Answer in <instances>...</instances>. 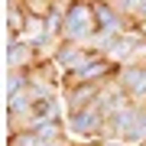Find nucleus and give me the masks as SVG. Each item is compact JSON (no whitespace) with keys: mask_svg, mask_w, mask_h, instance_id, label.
Segmentation results:
<instances>
[{"mask_svg":"<svg viewBox=\"0 0 146 146\" xmlns=\"http://www.w3.org/2000/svg\"><path fill=\"white\" fill-rule=\"evenodd\" d=\"M36 65H39V52L33 42H26V39L7 42V68L10 72H33Z\"/></svg>","mask_w":146,"mask_h":146,"instance_id":"20e7f679","label":"nucleus"},{"mask_svg":"<svg viewBox=\"0 0 146 146\" xmlns=\"http://www.w3.org/2000/svg\"><path fill=\"white\" fill-rule=\"evenodd\" d=\"M68 146H78V143H68Z\"/></svg>","mask_w":146,"mask_h":146,"instance_id":"39448f33","label":"nucleus"},{"mask_svg":"<svg viewBox=\"0 0 146 146\" xmlns=\"http://www.w3.org/2000/svg\"><path fill=\"white\" fill-rule=\"evenodd\" d=\"M117 84L127 91V98L136 107H146V62H130L117 68Z\"/></svg>","mask_w":146,"mask_h":146,"instance_id":"7ed1b4c3","label":"nucleus"},{"mask_svg":"<svg viewBox=\"0 0 146 146\" xmlns=\"http://www.w3.org/2000/svg\"><path fill=\"white\" fill-rule=\"evenodd\" d=\"M98 10L91 0H75L65 10V33L62 42H78V46H91L98 39Z\"/></svg>","mask_w":146,"mask_h":146,"instance_id":"f257e3e1","label":"nucleus"},{"mask_svg":"<svg viewBox=\"0 0 146 146\" xmlns=\"http://www.w3.org/2000/svg\"><path fill=\"white\" fill-rule=\"evenodd\" d=\"M65 127H68V140L75 143H88V140H101L107 130V114L101 110L98 104L84 107V110H75V114L65 117Z\"/></svg>","mask_w":146,"mask_h":146,"instance_id":"f03ea898","label":"nucleus"}]
</instances>
